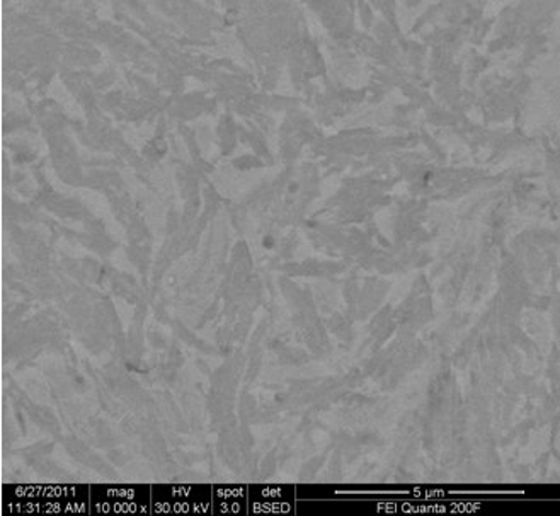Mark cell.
<instances>
[{
  "mask_svg": "<svg viewBox=\"0 0 560 516\" xmlns=\"http://www.w3.org/2000/svg\"><path fill=\"white\" fill-rule=\"evenodd\" d=\"M150 485H91V512L106 515L150 513Z\"/></svg>",
  "mask_w": 560,
  "mask_h": 516,
  "instance_id": "obj_1",
  "label": "cell"
}]
</instances>
